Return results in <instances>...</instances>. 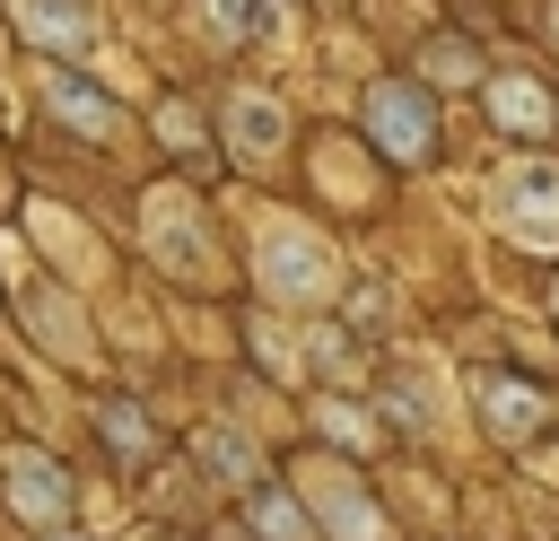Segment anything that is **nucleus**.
I'll return each mask as SVG.
<instances>
[{
    "instance_id": "6e6552de",
    "label": "nucleus",
    "mask_w": 559,
    "mask_h": 541,
    "mask_svg": "<svg viewBox=\"0 0 559 541\" xmlns=\"http://www.w3.org/2000/svg\"><path fill=\"white\" fill-rule=\"evenodd\" d=\"M148 236L166 244V262H175V270H201V227H192V209H183V201H157V209H148Z\"/></svg>"
},
{
    "instance_id": "ddd939ff",
    "label": "nucleus",
    "mask_w": 559,
    "mask_h": 541,
    "mask_svg": "<svg viewBox=\"0 0 559 541\" xmlns=\"http://www.w3.org/2000/svg\"><path fill=\"white\" fill-rule=\"evenodd\" d=\"M271 140H280V122H271V105H236V148H253V157H271Z\"/></svg>"
},
{
    "instance_id": "f03ea898",
    "label": "nucleus",
    "mask_w": 559,
    "mask_h": 541,
    "mask_svg": "<svg viewBox=\"0 0 559 541\" xmlns=\"http://www.w3.org/2000/svg\"><path fill=\"white\" fill-rule=\"evenodd\" d=\"M367 131H376L393 157H428V140H437L428 96H411V87H376V96H367Z\"/></svg>"
},
{
    "instance_id": "7ed1b4c3",
    "label": "nucleus",
    "mask_w": 559,
    "mask_h": 541,
    "mask_svg": "<svg viewBox=\"0 0 559 541\" xmlns=\"http://www.w3.org/2000/svg\"><path fill=\"white\" fill-rule=\"evenodd\" d=\"M9 506H17L26 524H61V506H70V480L52 471V454H17V462H9Z\"/></svg>"
},
{
    "instance_id": "f257e3e1",
    "label": "nucleus",
    "mask_w": 559,
    "mask_h": 541,
    "mask_svg": "<svg viewBox=\"0 0 559 541\" xmlns=\"http://www.w3.org/2000/svg\"><path fill=\"white\" fill-rule=\"evenodd\" d=\"M262 279H271L280 297H323V288H332V262H323V244H314L306 227L271 218V227H262Z\"/></svg>"
},
{
    "instance_id": "4468645a",
    "label": "nucleus",
    "mask_w": 559,
    "mask_h": 541,
    "mask_svg": "<svg viewBox=\"0 0 559 541\" xmlns=\"http://www.w3.org/2000/svg\"><path fill=\"white\" fill-rule=\"evenodd\" d=\"M210 17H218V26H236V0H210Z\"/></svg>"
},
{
    "instance_id": "9b49d317",
    "label": "nucleus",
    "mask_w": 559,
    "mask_h": 541,
    "mask_svg": "<svg viewBox=\"0 0 559 541\" xmlns=\"http://www.w3.org/2000/svg\"><path fill=\"white\" fill-rule=\"evenodd\" d=\"M201 454H210V471H218V480H253V445H236L227 428H218V436H201Z\"/></svg>"
},
{
    "instance_id": "423d86ee",
    "label": "nucleus",
    "mask_w": 559,
    "mask_h": 541,
    "mask_svg": "<svg viewBox=\"0 0 559 541\" xmlns=\"http://www.w3.org/2000/svg\"><path fill=\"white\" fill-rule=\"evenodd\" d=\"M515 236H550L559 227V175L550 166H524V175H507V209H498Z\"/></svg>"
},
{
    "instance_id": "20e7f679",
    "label": "nucleus",
    "mask_w": 559,
    "mask_h": 541,
    "mask_svg": "<svg viewBox=\"0 0 559 541\" xmlns=\"http://www.w3.org/2000/svg\"><path fill=\"white\" fill-rule=\"evenodd\" d=\"M306 497L332 515V532H341V541H384V515H376V506H367L332 462H323V471H306Z\"/></svg>"
},
{
    "instance_id": "9d476101",
    "label": "nucleus",
    "mask_w": 559,
    "mask_h": 541,
    "mask_svg": "<svg viewBox=\"0 0 559 541\" xmlns=\"http://www.w3.org/2000/svg\"><path fill=\"white\" fill-rule=\"evenodd\" d=\"M480 410H489V419H498V428H507V436H524V428H533V410H542V401H533V393H524V384H480Z\"/></svg>"
},
{
    "instance_id": "1a4fd4ad",
    "label": "nucleus",
    "mask_w": 559,
    "mask_h": 541,
    "mask_svg": "<svg viewBox=\"0 0 559 541\" xmlns=\"http://www.w3.org/2000/svg\"><path fill=\"white\" fill-rule=\"evenodd\" d=\"M35 87H44V105H61V122H79V131H114V105H105V96H87V87H70L61 70H44Z\"/></svg>"
},
{
    "instance_id": "0eeeda50",
    "label": "nucleus",
    "mask_w": 559,
    "mask_h": 541,
    "mask_svg": "<svg viewBox=\"0 0 559 541\" xmlns=\"http://www.w3.org/2000/svg\"><path fill=\"white\" fill-rule=\"evenodd\" d=\"M489 113H498L507 131H542V122H550V96H542L533 79H489Z\"/></svg>"
},
{
    "instance_id": "39448f33",
    "label": "nucleus",
    "mask_w": 559,
    "mask_h": 541,
    "mask_svg": "<svg viewBox=\"0 0 559 541\" xmlns=\"http://www.w3.org/2000/svg\"><path fill=\"white\" fill-rule=\"evenodd\" d=\"M17 9V26L35 35V44H52V52H96V17L79 9V0H9Z\"/></svg>"
},
{
    "instance_id": "f8f14e48",
    "label": "nucleus",
    "mask_w": 559,
    "mask_h": 541,
    "mask_svg": "<svg viewBox=\"0 0 559 541\" xmlns=\"http://www.w3.org/2000/svg\"><path fill=\"white\" fill-rule=\"evenodd\" d=\"M253 524H262L271 541H314V532H306V515H297L288 497H253Z\"/></svg>"
}]
</instances>
